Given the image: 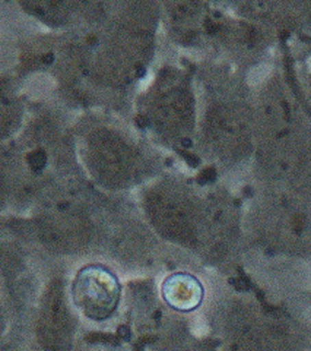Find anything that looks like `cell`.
Instances as JSON below:
<instances>
[{
	"label": "cell",
	"instance_id": "cell-2",
	"mask_svg": "<svg viewBox=\"0 0 311 351\" xmlns=\"http://www.w3.org/2000/svg\"><path fill=\"white\" fill-rule=\"evenodd\" d=\"M72 294L82 313L91 319H105L119 304L120 285L108 268L90 265L77 272Z\"/></svg>",
	"mask_w": 311,
	"mask_h": 351
},
{
	"label": "cell",
	"instance_id": "cell-3",
	"mask_svg": "<svg viewBox=\"0 0 311 351\" xmlns=\"http://www.w3.org/2000/svg\"><path fill=\"white\" fill-rule=\"evenodd\" d=\"M162 295L174 309L188 312L201 304L203 289L202 284L190 274H175L164 282Z\"/></svg>",
	"mask_w": 311,
	"mask_h": 351
},
{
	"label": "cell",
	"instance_id": "cell-4",
	"mask_svg": "<svg viewBox=\"0 0 311 351\" xmlns=\"http://www.w3.org/2000/svg\"><path fill=\"white\" fill-rule=\"evenodd\" d=\"M68 313H66V307L63 303V295L59 291L53 294L51 304L46 307V315H44V324L42 331L46 341H63L64 335L68 334Z\"/></svg>",
	"mask_w": 311,
	"mask_h": 351
},
{
	"label": "cell",
	"instance_id": "cell-1",
	"mask_svg": "<svg viewBox=\"0 0 311 351\" xmlns=\"http://www.w3.org/2000/svg\"><path fill=\"white\" fill-rule=\"evenodd\" d=\"M205 139L219 161L234 164L256 149L254 106L240 97L221 98L209 107Z\"/></svg>",
	"mask_w": 311,
	"mask_h": 351
}]
</instances>
